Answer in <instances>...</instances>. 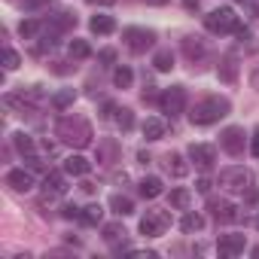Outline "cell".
Returning a JSON list of instances; mask_svg holds the SVG:
<instances>
[{
    "instance_id": "obj_19",
    "label": "cell",
    "mask_w": 259,
    "mask_h": 259,
    "mask_svg": "<svg viewBox=\"0 0 259 259\" xmlns=\"http://www.w3.org/2000/svg\"><path fill=\"white\" fill-rule=\"evenodd\" d=\"M183 52H186L189 61L201 58V55H204V43H201V37H186V40H183Z\"/></svg>"
},
{
    "instance_id": "obj_38",
    "label": "cell",
    "mask_w": 259,
    "mask_h": 259,
    "mask_svg": "<svg viewBox=\"0 0 259 259\" xmlns=\"http://www.w3.org/2000/svg\"><path fill=\"white\" fill-rule=\"evenodd\" d=\"M128 256H135V259H156L159 253L156 250H132V247H128Z\"/></svg>"
},
{
    "instance_id": "obj_25",
    "label": "cell",
    "mask_w": 259,
    "mask_h": 259,
    "mask_svg": "<svg viewBox=\"0 0 259 259\" xmlns=\"http://www.w3.org/2000/svg\"><path fill=\"white\" fill-rule=\"evenodd\" d=\"M220 79H226V82H235V79H238V61H235V58H223V64H220Z\"/></svg>"
},
{
    "instance_id": "obj_6",
    "label": "cell",
    "mask_w": 259,
    "mask_h": 259,
    "mask_svg": "<svg viewBox=\"0 0 259 259\" xmlns=\"http://www.w3.org/2000/svg\"><path fill=\"white\" fill-rule=\"evenodd\" d=\"M125 46L132 49L135 55H144L153 43H156V34L153 31H147V28H125Z\"/></svg>"
},
{
    "instance_id": "obj_8",
    "label": "cell",
    "mask_w": 259,
    "mask_h": 259,
    "mask_svg": "<svg viewBox=\"0 0 259 259\" xmlns=\"http://www.w3.org/2000/svg\"><path fill=\"white\" fill-rule=\"evenodd\" d=\"M220 144H223V150L229 153V156H241L244 153V128H226V132L220 135Z\"/></svg>"
},
{
    "instance_id": "obj_4",
    "label": "cell",
    "mask_w": 259,
    "mask_h": 259,
    "mask_svg": "<svg viewBox=\"0 0 259 259\" xmlns=\"http://www.w3.org/2000/svg\"><path fill=\"white\" fill-rule=\"evenodd\" d=\"M220 186H223L226 192H244V189H253V174H250L247 168H241V165L226 168V171H220Z\"/></svg>"
},
{
    "instance_id": "obj_7",
    "label": "cell",
    "mask_w": 259,
    "mask_h": 259,
    "mask_svg": "<svg viewBox=\"0 0 259 259\" xmlns=\"http://www.w3.org/2000/svg\"><path fill=\"white\" fill-rule=\"evenodd\" d=\"M159 104H162V110H165L168 116H180V113L186 110V89H183V85L165 89L162 98H159Z\"/></svg>"
},
{
    "instance_id": "obj_48",
    "label": "cell",
    "mask_w": 259,
    "mask_h": 259,
    "mask_svg": "<svg viewBox=\"0 0 259 259\" xmlns=\"http://www.w3.org/2000/svg\"><path fill=\"white\" fill-rule=\"evenodd\" d=\"M253 256H256V259H259V247H253Z\"/></svg>"
},
{
    "instance_id": "obj_14",
    "label": "cell",
    "mask_w": 259,
    "mask_h": 259,
    "mask_svg": "<svg viewBox=\"0 0 259 259\" xmlns=\"http://www.w3.org/2000/svg\"><path fill=\"white\" fill-rule=\"evenodd\" d=\"M165 171H168L171 177H186V174H189V165H186V159H183L180 153H168V156H165Z\"/></svg>"
},
{
    "instance_id": "obj_11",
    "label": "cell",
    "mask_w": 259,
    "mask_h": 259,
    "mask_svg": "<svg viewBox=\"0 0 259 259\" xmlns=\"http://www.w3.org/2000/svg\"><path fill=\"white\" fill-rule=\"evenodd\" d=\"M210 213L220 220V223H235V220H241V213H238V207L232 204V201H226V198H210Z\"/></svg>"
},
{
    "instance_id": "obj_31",
    "label": "cell",
    "mask_w": 259,
    "mask_h": 259,
    "mask_svg": "<svg viewBox=\"0 0 259 259\" xmlns=\"http://www.w3.org/2000/svg\"><path fill=\"white\" fill-rule=\"evenodd\" d=\"M55 46H58V40H55V31H52V34L46 31V34L37 40V46H34V55H43L46 49H55Z\"/></svg>"
},
{
    "instance_id": "obj_33",
    "label": "cell",
    "mask_w": 259,
    "mask_h": 259,
    "mask_svg": "<svg viewBox=\"0 0 259 259\" xmlns=\"http://www.w3.org/2000/svg\"><path fill=\"white\" fill-rule=\"evenodd\" d=\"M19 34H22L25 40H31V37H37V34H40V22H37V19H25V22L19 25Z\"/></svg>"
},
{
    "instance_id": "obj_45",
    "label": "cell",
    "mask_w": 259,
    "mask_h": 259,
    "mask_svg": "<svg viewBox=\"0 0 259 259\" xmlns=\"http://www.w3.org/2000/svg\"><path fill=\"white\" fill-rule=\"evenodd\" d=\"M95 189H98V186H95V183H92V180H85V183H82V192H89V195H92V192H95Z\"/></svg>"
},
{
    "instance_id": "obj_15",
    "label": "cell",
    "mask_w": 259,
    "mask_h": 259,
    "mask_svg": "<svg viewBox=\"0 0 259 259\" xmlns=\"http://www.w3.org/2000/svg\"><path fill=\"white\" fill-rule=\"evenodd\" d=\"M244 235H226V238H220V253L223 256H238V253H244Z\"/></svg>"
},
{
    "instance_id": "obj_29",
    "label": "cell",
    "mask_w": 259,
    "mask_h": 259,
    "mask_svg": "<svg viewBox=\"0 0 259 259\" xmlns=\"http://www.w3.org/2000/svg\"><path fill=\"white\" fill-rule=\"evenodd\" d=\"M13 141H16V150H19L22 156H34V138H31V135L19 132V135H16Z\"/></svg>"
},
{
    "instance_id": "obj_9",
    "label": "cell",
    "mask_w": 259,
    "mask_h": 259,
    "mask_svg": "<svg viewBox=\"0 0 259 259\" xmlns=\"http://www.w3.org/2000/svg\"><path fill=\"white\" fill-rule=\"evenodd\" d=\"M189 159H192L201 171H207V168L217 162V147H210V144H192V147H189Z\"/></svg>"
},
{
    "instance_id": "obj_22",
    "label": "cell",
    "mask_w": 259,
    "mask_h": 259,
    "mask_svg": "<svg viewBox=\"0 0 259 259\" xmlns=\"http://www.w3.org/2000/svg\"><path fill=\"white\" fill-rule=\"evenodd\" d=\"M73 101H76V92H73V89H61V92H55L52 107H55V110H67Z\"/></svg>"
},
{
    "instance_id": "obj_50",
    "label": "cell",
    "mask_w": 259,
    "mask_h": 259,
    "mask_svg": "<svg viewBox=\"0 0 259 259\" xmlns=\"http://www.w3.org/2000/svg\"><path fill=\"white\" fill-rule=\"evenodd\" d=\"M235 4H247V0H235Z\"/></svg>"
},
{
    "instance_id": "obj_21",
    "label": "cell",
    "mask_w": 259,
    "mask_h": 259,
    "mask_svg": "<svg viewBox=\"0 0 259 259\" xmlns=\"http://www.w3.org/2000/svg\"><path fill=\"white\" fill-rule=\"evenodd\" d=\"M180 229H183L186 235L201 232V229H204V217H201V213H186V217L180 220Z\"/></svg>"
},
{
    "instance_id": "obj_35",
    "label": "cell",
    "mask_w": 259,
    "mask_h": 259,
    "mask_svg": "<svg viewBox=\"0 0 259 259\" xmlns=\"http://www.w3.org/2000/svg\"><path fill=\"white\" fill-rule=\"evenodd\" d=\"M19 64H22L19 52H16V49H7V52H4V67H7V70H16Z\"/></svg>"
},
{
    "instance_id": "obj_46",
    "label": "cell",
    "mask_w": 259,
    "mask_h": 259,
    "mask_svg": "<svg viewBox=\"0 0 259 259\" xmlns=\"http://www.w3.org/2000/svg\"><path fill=\"white\" fill-rule=\"evenodd\" d=\"M186 4V10H198V0H183Z\"/></svg>"
},
{
    "instance_id": "obj_39",
    "label": "cell",
    "mask_w": 259,
    "mask_h": 259,
    "mask_svg": "<svg viewBox=\"0 0 259 259\" xmlns=\"http://www.w3.org/2000/svg\"><path fill=\"white\" fill-rule=\"evenodd\" d=\"M98 61H101V64H113V61H116V52H113V49H101V52H98Z\"/></svg>"
},
{
    "instance_id": "obj_16",
    "label": "cell",
    "mask_w": 259,
    "mask_h": 259,
    "mask_svg": "<svg viewBox=\"0 0 259 259\" xmlns=\"http://www.w3.org/2000/svg\"><path fill=\"white\" fill-rule=\"evenodd\" d=\"M162 135H165V119L150 116V119L144 122V138H147V141H159Z\"/></svg>"
},
{
    "instance_id": "obj_36",
    "label": "cell",
    "mask_w": 259,
    "mask_h": 259,
    "mask_svg": "<svg viewBox=\"0 0 259 259\" xmlns=\"http://www.w3.org/2000/svg\"><path fill=\"white\" fill-rule=\"evenodd\" d=\"M116 159V144L113 141H107L104 147H101V156H98V162H113Z\"/></svg>"
},
{
    "instance_id": "obj_40",
    "label": "cell",
    "mask_w": 259,
    "mask_h": 259,
    "mask_svg": "<svg viewBox=\"0 0 259 259\" xmlns=\"http://www.w3.org/2000/svg\"><path fill=\"white\" fill-rule=\"evenodd\" d=\"M250 147H253V156L259 159V128L253 132V138H250Z\"/></svg>"
},
{
    "instance_id": "obj_18",
    "label": "cell",
    "mask_w": 259,
    "mask_h": 259,
    "mask_svg": "<svg viewBox=\"0 0 259 259\" xmlns=\"http://www.w3.org/2000/svg\"><path fill=\"white\" fill-rule=\"evenodd\" d=\"M162 189H165V186H162L159 177H144V180H141V195H144V198H159Z\"/></svg>"
},
{
    "instance_id": "obj_3",
    "label": "cell",
    "mask_w": 259,
    "mask_h": 259,
    "mask_svg": "<svg viewBox=\"0 0 259 259\" xmlns=\"http://www.w3.org/2000/svg\"><path fill=\"white\" fill-rule=\"evenodd\" d=\"M204 28H207L210 34H232V31L238 34L241 22H238V16H235L232 7H220V10H213V13L204 16Z\"/></svg>"
},
{
    "instance_id": "obj_24",
    "label": "cell",
    "mask_w": 259,
    "mask_h": 259,
    "mask_svg": "<svg viewBox=\"0 0 259 259\" xmlns=\"http://www.w3.org/2000/svg\"><path fill=\"white\" fill-rule=\"evenodd\" d=\"M132 82H135L132 67H116V73H113V85H116V89H128Z\"/></svg>"
},
{
    "instance_id": "obj_28",
    "label": "cell",
    "mask_w": 259,
    "mask_h": 259,
    "mask_svg": "<svg viewBox=\"0 0 259 259\" xmlns=\"http://www.w3.org/2000/svg\"><path fill=\"white\" fill-rule=\"evenodd\" d=\"M153 64H156V70L168 73V70L174 67V55H171L168 49H159V52H156V58H153Z\"/></svg>"
},
{
    "instance_id": "obj_23",
    "label": "cell",
    "mask_w": 259,
    "mask_h": 259,
    "mask_svg": "<svg viewBox=\"0 0 259 259\" xmlns=\"http://www.w3.org/2000/svg\"><path fill=\"white\" fill-rule=\"evenodd\" d=\"M101 217H104V207H101V204H89V207H82V213H79V220H82L85 226H98Z\"/></svg>"
},
{
    "instance_id": "obj_27",
    "label": "cell",
    "mask_w": 259,
    "mask_h": 259,
    "mask_svg": "<svg viewBox=\"0 0 259 259\" xmlns=\"http://www.w3.org/2000/svg\"><path fill=\"white\" fill-rule=\"evenodd\" d=\"M104 241H107V244H119V241H125V229H122L119 223H107V226H104Z\"/></svg>"
},
{
    "instance_id": "obj_12",
    "label": "cell",
    "mask_w": 259,
    "mask_h": 259,
    "mask_svg": "<svg viewBox=\"0 0 259 259\" xmlns=\"http://www.w3.org/2000/svg\"><path fill=\"white\" fill-rule=\"evenodd\" d=\"M7 186H13L16 192H28V189H34V174L25 168H13L7 174Z\"/></svg>"
},
{
    "instance_id": "obj_1",
    "label": "cell",
    "mask_w": 259,
    "mask_h": 259,
    "mask_svg": "<svg viewBox=\"0 0 259 259\" xmlns=\"http://www.w3.org/2000/svg\"><path fill=\"white\" fill-rule=\"evenodd\" d=\"M55 132H58V138H61L64 144H70V147H76V150L89 147L92 138H95L89 119H82V116H61L58 125H55Z\"/></svg>"
},
{
    "instance_id": "obj_17",
    "label": "cell",
    "mask_w": 259,
    "mask_h": 259,
    "mask_svg": "<svg viewBox=\"0 0 259 259\" xmlns=\"http://www.w3.org/2000/svg\"><path fill=\"white\" fill-rule=\"evenodd\" d=\"M89 28H92V34H113L116 31V22H113V16H95L89 22Z\"/></svg>"
},
{
    "instance_id": "obj_5",
    "label": "cell",
    "mask_w": 259,
    "mask_h": 259,
    "mask_svg": "<svg viewBox=\"0 0 259 259\" xmlns=\"http://www.w3.org/2000/svg\"><path fill=\"white\" fill-rule=\"evenodd\" d=\"M168 226H171V213L168 210H147V217L141 220V235L159 238V235H165Z\"/></svg>"
},
{
    "instance_id": "obj_2",
    "label": "cell",
    "mask_w": 259,
    "mask_h": 259,
    "mask_svg": "<svg viewBox=\"0 0 259 259\" xmlns=\"http://www.w3.org/2000/svg\"><path fill=\"white\" fill-rule=\"evenodd\" d=\"M229 110L232 107H229L226 98H204L189 110V119H192V125H213L223 116H229Z\"/></svg>"
},
{
    "instance_id": "obj_30",
    "label": "cell",
    "mask_w": 259,
    "mask_h": 259,
    "mask_svg": "<svg viewBox=\"0 0 259 259\" xmlns=\"http://www.w3.org/2000/svg\"><path fill=\"white\" fill-rule=\"evenodd\" d=\"M116 122H119L122 132H132V128H135V113L128 107H122V110H116Z\"/></svg>"
},
{
    "instance_id": "obj_10",
    "label": "cell",
    "mask_w": 259,
    "mask_h": 259,
    "mask_svg": "<svg viewBox=\"0 0 259 259\" xmlns=\"http://www.w3.org/2000/svg\"><path fill=\"white\" fill-rule=\"evenodd\" d=\"M67 174V171H64ZM61 171H46V177H43V189H46V198H58V195H64L67 192V177H64Z\"/></svg>"
},
{
    "instance_id": "obj_20",
    "label": "cell",
    "mask_w": 259,
    "mask_h": 259,
    "mask_svg": "<svg viewBox=\"0 0 259 259\" xmlns=\"http://www.w3.org/2000/svg\"><path fill=\"white\" fill-rule=\"evenodd\" d=\"M110 207H113L119 217H128V213H135V201L128 198V195H113V198H110Z\"/></svg>"
},
{
    "instance_id": "obj_41",
    "label": "cell",
    "mask_w": 259,
    "mask_h": 259,
    "mask_svg": "<svg viewBox=\"0 0 259 259\" xmlns=\"http://www.w3.org/2000/svg\"><path fill=\"white\" fill-rule=\"evenodd\" d=\"M195 189H198V192H204V195H207V192H210V180H207V177H201V180H198V183H195Z\"/></svg>"
},
{
    "instance_id": "obj_34",
    "label": "cell",
    "mask_w": 259,
    "mask_h": 259,
    "mask_svg": "<svg viewBox=\"0 0 259 259\" xmlns=\"http://www.w3.org/2000/svg\"><path fill=\"white\" fill-rule=\"evenodd\" d=\"M55 28H61V31L76 28V16H70V13H58V16H55Z\"/></svg>"
},
{
    "instance_id": "obj_43",
    "label": "cell",
    "mask_w": 259,
    "mask_h": 259,
    "mask_svg": "<svg viewBox=\"0 0 259 259\" xmlns=\"http://www.w3.org/2000/svg\"><path fill=\"white\" fill-rule=\"evenodd\" d=\"M116 110H119V107H116V104H104V113H101V116H104V119H107V116H113V113H116Z\"/></svg>"
},
{
    "instance_id": "obj_49",
    "label": "cell",
    "mask_w": 259,
    "mask_h": 259,
    "mask_svg": "<svg viewBox=\"0 0 259 259\" xmlns=\"http://www.w3.org/2000/svg\"><path fill=\"white\" fill-rule=\"evenodd\" d=\"M253 223H256V229H259V217H256V220H253Z\"/></svg>"
},
{
    "instance_id": "obj_47",
    "label": "cell",
    "mask_w": 259,
    "mask_h": 259,
    "mask_svg": "<svg viewBox=\"0 0 259 259\" xmlns=\"http://www.w3.org/2000/svg\"><path fill=\"white\" fill-rule=\"evenodd\" d=\"M147 4H153V7H162V4H168V0H147Z\"/></svg>"
},
{
    "instance_id": "obj_32",
    "label": "cell",
    "mask_w": 259,
    "mask_h": 259,
    "mask_svg": "<svg viewBox=\"0 0 259 259\" xmlns=\"http://www.w3.org/2000/svg\"><path fill=\"white\" fill-rule=\"evenodd\" d=\"M89 55H92V49H89L85 40H70V58L82 61V58H89Z\"/></svg>"
},
{
    "instance_id": "obj_37",
    "label": "cell",
    "mask_w": 259,
    "mask_h": 259,
    "mask_svg": "<svg viewBox=\"0 0 259 259\" xmlns=\"http://www.w3.org/2000/svg\"><path fill=\"white\" fill-rule=\"evenodd\" d=\"M79 213H82V207H76V204H64L61 207V217L64 220H79Z\"/></svg>"
},
{
    "instance_id": "obj_13",
    "label": "cell",
    "mask_w": 259,
    "mask_h": 259,
    "mask_svg": "<svg viewBox=\"0 0 259 259\" xmlns=\"http://www.w3.org/2000/svg\"><path fill=\"white\" fill-rule=\"evenodd\" d=\"M64 171L73 174V177H85V174L92 171V162H89L85 156H67V159H64Z\"/></svg>"
},
{
    "instance_id": "obj_26",
    "label": "cell",
    "mask_w": 259,
    "mask_h": 259,
    "mask_svg": "<svg viewBox=\"0 0 259 259\" xmlns=\"http://www.w3.org/2000/svg\"><path fill=\"white\" fill-rule=\"evenodd\" d=\"M189 204H192V192H189V189H174V192H171V207L186 210Z\"/></svg>"
},
{
    "instance_id": "obj_42",
    "label": "cell",
    "mask_w": 259,
    "mask_h": 259,
    "mask_svg": "<svg viewBox=\"0 0 259 259\" xmlns=\"http://www.w3.org/2000/svg\"><path fill=\"white\" fill-rule=\"evenodd\" d=\"M85 4H89V7H113L116 0H85Z\"/></svg>"
},
{
    "instance_id": "obj_44",
    "label": "cell",
    "mask_w": 259,
    "mask_h": 259,
    "mask_svg": "<svg viewBox=\"0 0 259 259\" xmlns=\"http://www.w3.org/2000/svg\"><path fill=\"white\" fill-rule=\"evenodd\" d=\"M70 70V64L67 61H58V67H55V73H67Z\"/></svg>"
}]
</instances>
